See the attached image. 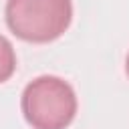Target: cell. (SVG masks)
Returning <instances> with one entry per match:
<instances>
[{"instance_id":"6da1fadb","label":"cell","mask_w":129,"mask_h":129,"mask_svg":"<svg viewBox=\"0 0 129 129\" xmlns=\"http://www.w3.org/2000/svg\"><path fill=\"white\" fill-rule=\"evenodd\" d=\"M20 109L32 129H67L77 115V95L64 79L42 75L24 87Z\"/></svg>"},{"instance_id":"7a4b0ae2","label":"cell","mask_w":129,"mask_h":129,"mask_svg":"<svg viewBox=\"0 0 129 129\" xmlns=\"http://www.w3.org/2000/svg\"><path fill=\"white\" fill-rule=\"evenodd\" d=\"M6 24L14 36L44 44L60 38L73 22V0H6Z\"/></svg>"},{"instance_id":"3957f363","label":"cell","mask_w":129,"mask_h":129,"mask_svg":"<svg viewBox=\"0 0 129 129\" xmlns=\"http://www.w3.org/2000/svg\"><path fill=\"white\" fill-rule=\"evenodd\" d=\"M16 71V52L12 42L0 34V85L8 81Z\"/></svg>"},{"instance_id":"277c9868","label":"cell","mask_w":129,"mask_h":129,"mask_svg":"<svg viewBox=\"0 0 129 129\" xmlns=\"http://www.w3.org/2000/svg\"><path fill=\"white\" fill-rule=\"evenodd\" d=\"M125 73H127V77H129V54H127V60H125Z\"/></svg>"}]
</instances>
